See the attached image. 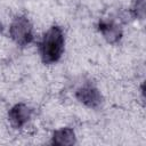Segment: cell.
<instances>
[{
  "label": "cell",
  "mask_w": 146,
  "mask_h": 146,
  "mask_svg": "<svg viewBox=\"0 0 146 146\" xmlns=\"http://www.w3.org/2000/svg\"><path fill=\"white\" fill-rule=\"evenodd\" d=\"M9 35L11 40L19 47H26L32 43L34 33L31 21L24 15L16 16L10 23Z\"/></svg>",
  "instance_id": "2"
},
{
  "label": "cell",
  "mask_w": 146,
  "mask_h": 146,
  "mask_svg": "<svg viewBox=\"0 0 146 146\" xmlns=\"http://www.w3.org/2000/svg\"><path fill=\"white\" fill-rule=\"evenodd\" d=\"M97 29L105 39V41L110 44H116L122 39L123 35L122 29L114 19H110V18L99 19Z\"/></svg>",
  "instance_id": "5"
},
{
  "label": "cell",
  "mask_w": 146,
  "mask_h": 146,
  "mask_svg": "<svg viewBox=\"0 0 146 146\" xmlns=\"http://www.w3.org/2000/svg\"><path fill=\"white\" fill-rule=\"evenodd\" d=\"M130 13L132 17L143 21L145 18V0H132Z\"/></svg>",
  "instance_id": "7"
},
{
  "label": "cell",
  "mask_w": 146,
  "mask_h": 146,
  "mask_svg": "<svg viewBox=\"0 0 146 146\" xmlns=\"http://www.w3.org/2000/svg\"><path fill=\"white\" fill-rule=\"evenodd\" d=\"M50 144L57 146H71L76 144L75 132L70 127H63L54 131Z\"/></svg>",
  "instance_id": "6"
},
{
  "label": "cell",
  "mask_w": 146,
  "mask_h": 146,
  "mask_svg": "<svg viewBox=\"0 0 146 146\" xmlns=\"http://www.w3.org/2000/svg\"><path fill=\"white\" fill-rule=\"evenodd\" d=\"M64 47L65 36L63 29L58 25L50 26L43 34L39 44L41 60L47 65L57 63L63 56Z\"/></svg>",
  "instance_id": "1"
},
{
  "label": "cell",
  "mask_w": 146,
  "mask_h": 146,
  "mask_svg": "<svg viewBox=\"0 0 146 146\" xmlns=\"http://www.w3.org/2000/svg\"><path fill=\"white\" fill-rule=\"evenodd\" d=\"M75 98L89 108H98L103 103V96L99 89L90 81L84 82L75 91Z\"/></svg>",
  "instance_id": "3"
},
{
  "label": "cell",
  "mask_w": 146,
  "mask_h": 146,
  "mask_svg": "<svg viewBox=\"0 0 146 146\" xmlns=\"http://www.w3.org/2000/svg\"><path fill=\"white\" fill-rule=\"evenodd\" d=\"M33 108L25 103H17L8 111V121L15 129L23 128L32 117Z\"/></svg>",
  "instance_id": "4"
},
{
  "label": "cell",
  "mask_w": 146,
  "mask_h": 146,
  "mask_svg": "<svg viewBox=\"0 0 146 146\" xmlns=\"http://www.w3.org/2000/svg\"><path fill=\"white\" fill-rule=\"evenodd\" d=\"M1 31H2V25L0 24V32H1Z\"/></svg>",
  "instance_id": "8"
}]
</instances>
